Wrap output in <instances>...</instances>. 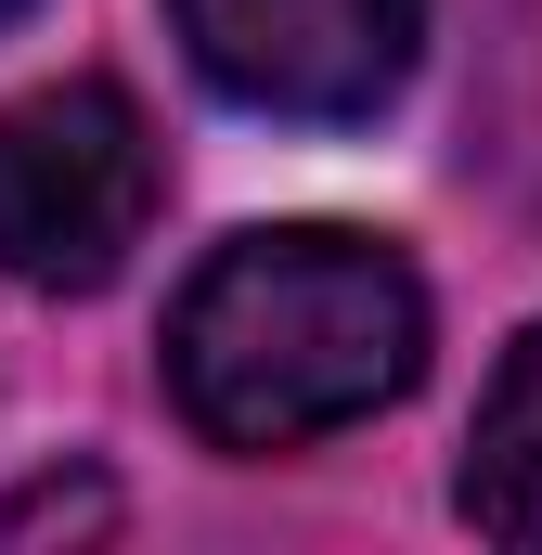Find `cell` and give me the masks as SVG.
Instances as JSON below:
<instances>
[{
  "label": "cell",
  "mask_w": 542,
  "mask_h": 555,
  "mask_svg": "<svg viewBox=\"0 0 542 555\" xmlns=\"http://www.w3.org/2000/svg\"><path fill=\"white\" fill-rule=\"evenodd\" d=\"M194 78L284 130H362L388 117L426 52V0H168Z\"/></svg>",
  "instance_id": "3"
},
{
  "label": "cell",
  "mask_w": 542,
  "mask_h": 555,
  "mask_svg": "<svg viewBox=\"0 0 542 555\" xmlns=\"http://www.w3.org/2000/svg\"><path fill=\"white\" fill-rule=\"evenodd\" d=\"M104 517H117V491H104V478H78V491H65V478H39V491H13V504H0V543H26V530H104Z\"/></svg>",
  "instance_id": "5"
},
{
  "label": "cell",
  "mask_w": 542,
  "mask_h": 555,
  "mask_svg": "<svg viewBox=\"0 0 542 555\" xmlns=\"http://www.w3.org/2000/svg\"><path fill=\"white\" fill-rule=\"evenodd\" d=\"M452 504H465V530L542 555V323L504 349L491 401H478V426H465V478H452Z\"/></svg>",
  "instance_id": "4"
},
{
  "label": "cell",
  "mask_w": 542,
  "mask_h": 555,
  "mask_svg": "<svg viewBox=\"0 0 542 555\" xmlns=\"http://www.w3.org/2000/svg\"><path fill=\"white\" fill-rule=\"evenodd\" d=\"M13 13H26V0H0V26H13Z\"/></svg>",
  "instance_id": "6"
},
{
  "label": "cell",
  "mask_w": 542,
  "mask_h": 555,
  "mask_svg": "<svg viewBox=\"0 0 542 555\" xmlns=\"http://www.w3.org/2000/svg\"><path fill=\"white\" fill-rule=\"evenodd\" d=\"M426 375V284L401 246L284 220L233 233L168 310V401L207 452H310Z\"/></svg>",
  "instance_id": "1"
},
{
  "label": "cell",
  "mask_w": 542,
  "mask_h": 555,
  "mask_svg": "<svg viewBox=\"0 0 542 555\" xmlns=\"http://www.w3.org/2000/svg\"><path fill=\"white\" fill-rule=\"evenodd\" d=\"M155 194H168V155L117 78H52L0 104V272L13 284L39 297L117 284L130 246L155 233Z\"/></svg>",
  "instance_id": "2"
}]
</instances>
